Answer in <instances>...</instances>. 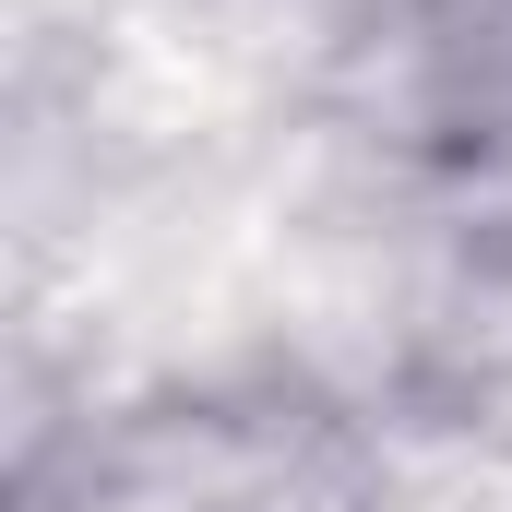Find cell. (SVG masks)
I'll list each match as a JSON object with an SVG mask.
<instances>
[{"label": "cell", "mask_w": 512, "mask_h": 512, "mask_svg": "<svg viewBox=\"0 0 512 512\" xmlns=\"http://www.w3.org/2000/svg\"><path fill=\"white\" fill-rule=\"evenodd\" d=\"M24 512H393V441L310 370H203L60 429Z\"/></svg>", "instance_id": "obj_1"}, {"label": "cell", "mask_w": 512, "mask_h": 512, "mask_svg": "<svg viewBox=\"0 0 512 512\" xmlns=\"http://www.w3.org/2000/svg\"><path fill=\"white\" fill-rule=\"evenodd\" d=\"M405 72H417V143L441 167L512 155V0H417Z\"/></svg>", "instance_id": "obj_2"}]
</instances>
